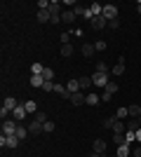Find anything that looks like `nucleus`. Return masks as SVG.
<instances>
[{
	"label": "nucleus",
	"mask_w": 141,
	"mask_h": 157,
	"mask_svg": "<svg viewBox=\"0 0 141 157\" xmlns=\"http://www.w3.org/2000/svg\"><path fill=\"white\" fill-rule=\"evenodd\" d=\"M108 75H111V73H99V71H94V75H89V78H92V85H94V87L106 89V85L111 82V80H108Z\"/></svg>",
	"instance_id": "nucleus-1"
},
{
	"label": "nucleus",
	"mask_w": 141,
	"mask_h": 157,
	"mask_svg": "<svg viewBox=\"0 0 141 157\" xmlns=\"http://www.w3.org/2000/svg\"><path fill=\"white\" fill-rule=\"evenodd\" d=\"M17 129H19V122H17V120H5V122H2V136H14Z\"/></svg>",
	"instance_id": "nucleus-2"
},
{
	"label": "nucleus",
	"mask_w": 141,
	"mask_h": 157,
	"mask_svg": "<svg viewBox=\"0 0 141 157\" xmlns=\"http://www.w3.org/2000/svg\"><path fill=\"white\" fill-rule=\"evenodd\" d=\"M89 26L94 28V31H104V28H108V19L101 14V17H94L92 21H89Z\"/></svg>",
	"instance_id": "nucleus-3"
},
{
	"label": "nucleus",
	"mask_w": 141,
	"mask_h": 157,
	"mask_svg": "<svg viewBox=\"0 0 141 157\" xmlns=\"http://www.w3.org/2000/svg\"><path fill=\"white\" fill-rule=\"evenodd\" d=\"M17 145H19V138L17 136H2L0 138V148H10V150H12Z\"/></svg>",
	"instance_id": "nucleus-4"
},
{
	"label": "nucleus",
	"mask_w": 141,
	"mask_h": 157,
	"mask_svg": "<svg viewBox=\"0 0 141 157\" xmlns=\"http://www.w3.org/2000/svg\"><path fill=\"white\" fill-rule=\"evenodd\" d=\"M111 131H113L115 136H125V131H127V124H125L122 120H115V124L111 127Z\"/></svg>",
	"instance_id": "nucleus-5"
},
{
	"label": "nucleus",
	"mask_w": 141,
	"mask_h": 157,
	"mask_svg": "<svg viewBox=\"0 0 141 157\" xmlns=\"http://www.w3.org/2000/svg\"><path fill=\"white\" fill-rule=\"evenodd\" d=\"M104 17H106L108 21L118 19V7H115V5H104Z\"/></svg>",
	"instance_id": "nucleus-6"
},
{
	"label": "nucleus",
	"mask_w": 141,
	"mask_h": 157,
	"mask_svg": "<svg viewBox=\"0 0 141 157\" xmlns=\"http://www.w3.org/2000/svg\"><path fill=\"white\" fill-rule=\"evenodd\" d=\"M26 108H24V105H17V108H14L12 110V120H17V122H21V120H26Z\"/></svg>",
	"instance_id": "nucleus-7"
},
{
	"label": "nucleus",
	"mask_w": 141,
	"mask_h": 157,
	"mask_svg": "<svg viewBox=\"0 0 141 157\" xmlns=\"http://www.w3.org/2000/svg\"><path fill=\"white\" fill-rule=\"evenodd\" d=\"M122 73H125V56H120V59H118V63L111 68V75H115V78H118V75H122Z\"/></svg>",
	"instance_id": "nucleus-8"
},
{
	"label": "nucleus",
	"mask_w": 141,
	"mask_h": 157,
	"mask_svg": "<svg viewBox=\"0 0 141 157\" xmlns=\"http://www.w3.org/2000/svg\"><path fill=\"white\" fill-rule=\"evenodd\" d=\"M28 131H31V136H38L42 131V122H38V120H31V124H28Z\"/></svg>",
	"instance_id": "nucleus-9"
},
{
	"label": "nucleus",
	"mask_w": 141,
	"mask_h": 157,
	"mask_svg": "<svg viewBox=\"0 0 141 157\" xmlns=\"http://www.w3.org/2000/svg\"><path fill=\"white\" fill-rule=\"evenodd\" d=\"M118 157H132V145H127V143H122V145H118V152H115Z\"/></svg>",
	"instance_id": "nucleus-10"
},
{
	"label": "nucleus",
	"mask_w": 141,
	"mask_h": 157,
	"mask_svg": "<svg viewBox=\"0 0 141 157\" xmlns=\"http://www.w3.org/2000/svg\"><path fill=\"white\" fill-rule=\"evenodd\" d=\"M54 94H59L61 98H66V101H71V92H68L64 85H54Z\"/></svg>",
	"instance_id": "nucleus-11"
},
{
	"label": "nucleus",
	"mask_w": 141,
	"mask_h": 157,
	"mask_svg": "<svg viewBox=\"0 0 141 157\" xmlns=\"http://www.w3.org/2000/svg\"><path fill=\"white\" fill-rule=\"evenodd\" d=\"M92 150L99 152V155H104V152H106V141H104V138H96V141H94V145H92Z\"/></svg>",
	"instance_id": "nucleus-12"
},
{
	"label": "nucleus",
	"mask_w": 141,
	"mask_h": 157,
	"mask_svg": "<svg viewBox=\"0 0 141 157\" xmlns=\"http://www.w3.org/2000/svg\"><path fill=\"white\" fill-rule=\"evenodd\" d=\"M61 21H64V24H73L75 21V12L73 10H64V12H61Z\"/></svg>",
	"instance_id": "nucleus-13"
},
{
	"label": "nucleus",
	"mask_w": 141,
	"mask_h": 157,
	"mask_svg": "<svg viewBox=\"0 0 141 157\" xmlns=\"http://www.w3.org/2000/svg\"><path fill=\"white\" fill-rule=\"evenodd\" d=\"M85 92H75V94H71V103L73 105H80V103H85Z\"/></svg>",
	"instance_id": "nucleus-14"
},
{
	"label": "nucleus",
	"mask_w": 141,
	"mask_h": 157,
	"mask_svg": "<svg viewBox=\"0 0 141 157\" xmlns=\"http://www.w3.org/2000/svg\"><path fill=\"white\" fill-rule=\"evenodd\" d=\"M47 12L52 14V17H61V2H57V0H52V2H49V10H47Z\"/></svg>",
	"instance_id": "nucleus-15"
},
{
	"label": "nucleus",
	"mask_w": 141,
	"mask_h": 157,
	"mask_svg": "<svg viewBox=\"0 0 141 157\" xmlns=\"http://www.w3.org/2000/svg\"><path fill=\"white\" fill-rule=\"evenodd\" d=\"M141 129V117H132L127 122V131H139Z\"/></svg>",
	"instance_id": "nucleus-16"
},
{
	"label": "nucleus",
	"mask_w": 141,
	"mask_h": 157,
	"mask_svg": "<svg viewBox=\"0 0 141 157\" xmlns=\"http://www.w3.org/2000/svg\"><path fill=\"white\" fill-rule=\"evenodd\" d=\"M80 52H82V56H92L96 49H94V42H85V45L80 47Z\"/></svg>",
	"instance_id": "nucleus-17"
},
{
	"label": "nucleus",
	"mask_w": 141,
	"mask_h": 157,
	"mask_svg": "<svg viewBox=\"0 0 141 157\" xmlns=\"http://www.w3.org/2000/svg\"><path fill=\"white\" fill-rule=\"evenodd\" d=\"M17 105H19V103H17V98H14V96H7V98H5V103H2V108H7V110L12 113Z\"/></svg>",
	"instance_id": "nucleus-18"
},
{
	"label": "nucleus",
	"mask_w": 141,
	"mask_h": 157,
	"mask_svg": "<svg viewBox=\"0 0 141 157\" xmlns=\"http://www.w3.org/2000/svg\"><path fill=\"white\" fill-rule=\"evenodd\" d=\"M28 82H31V87H40V89H42L45 78H42V75H31V80H28Z\"/></svg>",
	"instance_id": "nucleus-19"
},
{
	"label": "nucleus",
	"mask_w": 141,
	"mask_h": 157,
	"mask_svg": "<svg viewBox=\"0 0 141 157\" xmlns=\"http://www.w3.org/2000/svg\"><path fill=\"white\" fill-rule=\"evenodd\" d=\"M24 108H26L28 115H35V113H38V103H35V101H24Z\"/></svg>",
	"instance_id": "nucleus-20"
},
{
	"label": "nucleus",
	"mask_w": 141,
	"mask_h": 157,
	"mask_svg": "<svg viewBox=\"0 0 141 157\" xmlns=\"http://www.w3.org/2000/svg\"><path fill=\"white\" fill-rule=\"evenodd\" d=\"M85 103H87V105H99L101 103V96H99V94H87Z\"/></svg>",
	"instance_id": "nucleus-21"
},
{
	"label": "nucleus",
	"mask_w": 141,
	"mask_h": 157,
	"mask_svg": "<svg viewBox=\"0 0 141 157\" xmlns=\"http://www.w3.org/2000/svg\"><path fill=\"white\" fill-rule=\"evenodd\" d=\"M14 136L19 138V141H24V138H28V136H31V131H28V127H19V129H17V134H14Z\"/></svg>",
	"instance_id": "nucleus-22"
},
{
	"label": "nucleus",
	"mask_w": 141,
	"mask_h": 157,
	"mask_svg": "<svg viewBox=\"0 0 141 157\" xmlns=\"http://www.w3.org/2000/svg\"><path fill=\"white\" fill-rule=\"evenodd\" d=\"M66 89L71 94H75V92H80V82L78 80H68V85H66Z\"/></svg>",
	"instance_id": "nucleus-23"
},
{
	"label": "nucleus",
	"mask_w": 141,
	"mask_h": 157,
	"mask_svg": "<svg viewBox=\"0 0 141 157\" xmlns=\"http://www.w3.org/2000/svg\"><path fill=\"white\" fill-rule=\"evenodd\" d=\"M127 110H129V117H141V105H127Z\"/></svg>",
	"instance_id": "nucleus-24"
},
{
	"label": "nucleus",
	"mask_w": 141,
	"mask_h": 157,
	"mask_svg": "<svg viewBox=\"0 0 141 157\" xmlns=\"http://www.w3.org/2000/svg\"><path fill=\"white\" fill-rule=\"evenodd\" d=\"M78 82H80V92H85V89H89V87H92V78H85V75H82Z\"/></svg>",
	"instance_id": "nucleus-25"
},
{
	"label": "nucleus",
	"mask_w": 141,
	"mask_h": 157,
	"mask_svg": "<svg viewBox=\"0 0 141 157\" xmlns=\"http://www.w3.org/2000/svg\"><path fill=\"white\" fill-rule=\"evenodd\" d=\"M125 143L127 145L136 143V131H125Z\"/></svg>",
	"instance_id": "nucleus-26"
},
{
	"label": "nucleus",
	"mask_w": 141,
	"mask_h": 157,
	"mask_svg": "<svg viewBox=\"0 0 141 157\" xmlns=\"http://www.w3.org/2000/svg\"><path fill=\"white\" fill-rule=\"evenodd\" d=\"M42 71H45L42 63H31V75H42Z\"/></svg>",
	"instance_id": "nucleus-27"
},
{
	"label": "nucleus",
	"mask_w": 141,
	"mask_h": 157,
	"mask_svg": "<svg viewBox=\"0 0 141 157\" xmlns=\"http://www.w3.org/2000/svg\"><path fill=\"white\" fill-rule=\"evenodd\" d=\"M61 56H73V45H61Z\"/></svg>",
	"instance_id": "nucleus-28"
},
{
	"label": "nucleus",
	"mask_w": 141,
	"mask_h": 157,
	"mask_svg": "<svg viewBox=\"0 0 141 157\" xmlns=\"http://www.w3.org/2000/svg\"><path fill=\"white\" fill-rule=\"evenodd\" d=\"M104 92H108V94H111V96H113V94H118V82H108Z\"/></svg>",
	"instance_id": "nucleus-29"
},
{
	"label": "nucleus",
	"mask_w": 141,
	"mask_h": 157,
	"mask_svg": "<svg viewBox=\"0 0 141 157\" xmlns=\"http://www.w3.org/2000/svg\"><path fill=\"white\" fill-rule=\"evenodd\" d=\"M54 129H57V124H54V122H49V120H47L45 124H42V131H45V134H52Z\"/></svg>",
	"instance_id": "nucleus-30"
},
{
	"label": "nucleus",
	"mask_w": 141,
	"mask_h": 157,
	"mask_svg": "<svg viewBox=\"0 0 141 157\" xmlns=\"http://www.w3.org/2000/svg\"><path fill=\"white\" fill-rule=\"evenodd\" d=\"M42 78H45L47 82H52V78H54V71H52V68H47V66H45V71H42Z\"/></svg>",
	"instance_id": "nucleus-31"
},
{
	"label": "nucleus",
	"mask_w": 141,
	"mask_h": 157,
	"mask_svg": "<svg viewBox=\"0 0 141 157\" xmlns=\"http://www.w3.org/2000/svg\"><path fill=\"white\" fill-rule=\"evenodd\" d=\"M106 47H108V42H104V40H96V42H94V49H96V52H104Z\"/></svg>",
	"instance_id": "nucleus-32"
},
{
	"label": "nucleus",
	"mask_w": 141,
	"mask_h": 157,
	"mask_svg": "<svg viewBox=\"0 0 141 157\" xmlns=\"http://www.w3.org/2000/svg\"><path fill=\"white\" fill-rule=\"evenodd\" d=\"M118 120H125V117H129V110L127 108H118V115H115Z\"/></svg>",
	"instance_id": "nucleus-33"
},
{
	"label": "nucleus",
	"mask_w": 141,
	"mask_h": 157,
	"mask_svg": "<svg viewBox=\"0 0 141 157\" xmlns=\"http://www.w3.org/2000/svg\"><path fill=\"white\" fill-rule=\"evenodd\" d=\"M115 120H118L115 115H113V117H106V120H104V127H106V129H111V127L115 124Z\"/></svg>",
	"instance_id": "nucleus-34"
},
{
	"label": "nucleus",
	"mask_w": 141,
	"mask_h": 157,
	"mask_svg": "<svg viewBox=\"0 0 141 157\" xmlns=\"http://www.w3.org/2000/svg\"><path fill=\"white\" fill-rule=\"evenodd\" d=\"M42 92H47V94L54 92V82H47V80H45V85H42Z\"/></svg>",
	"instance_id": "nucleus-35"
},
{
	"label": "nucleus",
	"mask_w": 141,
	"mask_h": 157,
	"mask_svg": "<svg viewBox=\"0 0 141 157\" xmlns=\"http://www.w3.org/2000/svg\"><path fill=\"white\" fill-rule=\"evenodd\" d=\"M96 71H99V73H111V71H108V66L104 63V61H99V63H96Z\"/></svg>",
	"instance_id": "nucleus-36"
},
{
	"label": "nucleus",
	"mask_w": 141,
	"mask_h": 157,
	"mask_svg": "<svg viewBox=\"0 0 141 157\" xmlns=\"http://www.w3.org/2000/svg\"><path fill=\"white\" fill-rule=\"evenodd\" d=\"M68 40H71V33L64 31V33H61V45H68Z\"/></svg>",
	"instance_id": "nucleus-37"
},
{
	"label": "nucleus",
	"mask_w": 141,
	"mask_h": 157,
	"mask_svg": "<svg viewBox=\"0 0 141 157\" xmlns=\"http://www.w3.org/2000/svg\"><path fill=\"white\" fill-rule=\"evenodd\" d=\"M132 157H141V143H136L134 148H132Z\"/></svg>",
	"instance_id": "nucleus-38"
},
{
	"label": "nucleus",
	"mask_w": 141,
	"mask_h": 157,
	"mask_svg": "<svg viewBox=\"0 0 141 157\" xmlns=\"http://www.w3.org/2000/svg\"><path fill=\"white\" fill-rule=\"evenodd\" d=\"M35 120H38V122H42V124H45V122H47V115H45V113H40V110H38V113H35Z\"/></svg>",
	"instance_id": "nucleus-39"
},
{
	"label": "nucleus",
	"mask_w": 141,
	"mask_h": 157,
	"mask_svg": "<svg viewBox=\"0 0 141 157\" xmlns=\"http://www.w3.org/2000/svg\"><path fill=\"white\" fill-rule=\"evenodd\" d=\"M108 28H113V31H118V28H120V21H118V19L108 21Z\"/></svg>",
	"instance_id": "nucleus-40"
},
{
	"label": "nucleus",
	"mask_w": 141,
	"mask_h": 157,
	"mask_svg": "<svg viewBox=\"0 0 141 157\" xmlns=\"http://www.w3.org/2000/svg\"><path fill=\"white\" fill-rule=\"evenodd\" d=\"M10 115H12V113L7 110V108H0V117H2V120H7V117H10Z\"/></svg>",
	"instance_id": "nucleus-41"
},
{
	"label": "nucleus",
	"mask_w": 141,
	"mask_h": 157,
	"mask_svg": "<svg viewBox=\"0 0 141 157\" xmlns=\"http://www.w3.org/2000/svg\"><path fill=\"white\" fill-rule=\"evenodd\" d=\"M87 157H104V155H99V152H94V150H92V152H89Z\"/></svg>",
	"instance_id": "nucleus-42"
},
{
	"label": "nucleus",
	"mask_w": 141,
	"mask_h": 157,
	"mask_svg": "<svg viewBox=\"0 0 141 157\" xmlns=\"http://www.w3.org/2000/svg\"><path fill=\"white\" fill-rule=\"evenodd\" d=\"M136 143H141V129L136 131Z\"/></svg>",
	"instance_id": "nucleus-43"
},
{
	"label": "nucleus",
	"mask_w": 141,
	"mask_h": 157,
	"mask_svg": "<svg viewBox=\"0 0 141 157\" xmlns=\"http://www.w3.org/2000/svg\"><path fill=\"white\" fill-rule=\"evenodd\" d=\"M136 12L141 14V0H139V2H136Z\"/></svg>",
	"instance_id": "nucleus-44"
},
{
	"label": "nucleus",
	"mask_w": 141,
	"mask_h": 157,
	"mask_svg": "<svg viewBox=\"0 0 141 157\" xmlns=\"http://www.w3.org/2000/svg\"><path fill=\"white\" fill-rule=\"evenodd\" d=\"M115 157H118V155H115Z\"/></svg>",
	"instance_id": "nucleus-45"
}]
</instances>
